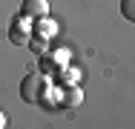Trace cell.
I'll use <instances>...</instances> for the list:
<instances>
[{
	"label": "cell",
	"instance_id": "2",
	"mask_svg": "<svg viewBox=\"0 0 135 129\" xmlns=\"http://www.w3.org/2000/svg\"><path fill=\"white\" fill-rule=\"evenodd\" d=\"M20 14H26V17H46L49 14V0H23V6H20Z\"/></svg>",
	"mask_w": 135,
	"mask_h": 129
},
{
	"label": "cell",
	"instance_id": "7",
	"mask_svg": "<svg viewBox=\"0 0 135 129\" xmlns=\"http://www.w3.org/2000/svg\"><path fill=\"white\" fill-rule=\"evenodd\" d=\"M29 46H32L35 52H40V54H43L46 46H49V40H43V37H32V40H29Z\"/></svg>",
	"mask_w": 135,
	"mask_h": 129
},
{
	"label": "cell",
	"instance_id": "5",
	"mask_svg": "<svg viewBox=\"0 0 135 129\" xmlns=\"http://www.w3.org/2000/svg\"><path fill=\"white\" fill-rule=\"evenodd\" d=\"M81 103H83L81 86H69V89L63 92V106H81Z\"/></svg>",
	"mask_w": 135,
	"mask_h": 129
},
{
	"label": "cell",
	"instance_id": "1",
	"mask_svg": "<svg viewBox=\"0 0 135 129\" xmlns=\"http://www.w3.org/2000/svg\"><path fill=\"white\" fill-rule=\"evenodd\" d=\"M46 89H49V80L43 75H29V77H23V83H20V98L26 103H40L43 95H46Z\"/></svg>",
	"mask_w": 135,
	"mask_h": 129
},
{
	"label": "cell",
	"instance_id": "4",
	"mask_svg": "<svg viewBox=\"0 0 135 129\" xmlns=\"http://www.w3.org/2000/svg\"><path fill=\"white\" fill-rule=\"evenodd\" d=\"M12 43H15V46L29 43V23H26V14H20V17L12 23Z\"/></svg>",
	"mask_w": 135,
	"mask_h": 129
},
{
	"label": "cell",
	"instance_id": "3",
	"mask_svg": "<svg viewBox=\"0 0 135 129\" xmlns=\"http://www.w3.org/2000/svg\"><path fill=\"white\" fill-rule=\"evenodd\" d=\"M32 34H35V37H43V40H52L55 34H57V23L49 20V14H46V17H37V23H35V29H32Z\"/></svg>",
	"mask_w": 135,
	"mask_h": 129
},
{
	"label": "cell",
	"instance_id": "6",
	"mask_svg": "<svg viewBox=\"0 0 135 129\" xmlns=\"http://www.w3.org/2000/svg\"><path fill=\"white\" fill-rule=\"evenodd\" d=\"M121 14L129 23H135V0H121Z\"/></svg>",
	"mask_w": 135,
	"mask_h": 129
},
{
	"label": "cell",
	"instance_id": "8",
	"mask_svg": "<svg viewBox=\"0 0 135 129\" xmlns=\"http://www.w3.org/2000/svg\"><path fill=\"white\" fill-rule=\"evenodd\" d=\"M6 123H9V118H6V112H3V109H0V129L6 126Z\"/></svg>",
	"mask_w": 135,
	"mask_h": 129
}]
</instances>
